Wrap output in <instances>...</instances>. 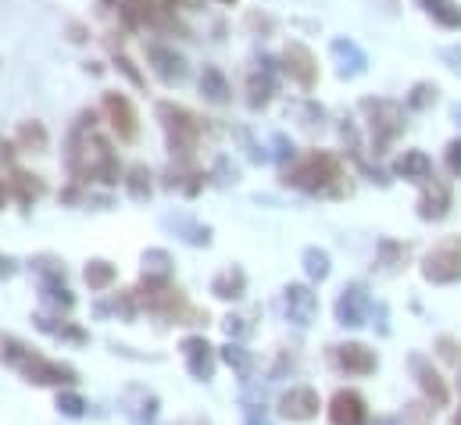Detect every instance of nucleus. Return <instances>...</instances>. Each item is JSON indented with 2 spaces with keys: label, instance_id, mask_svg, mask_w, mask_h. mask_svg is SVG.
Returning <instances> with one entry per match:
<instances>
[{
  "label": "nucleus",
  "instance_id": "obj_35",
  "mask_svg": "<svg viewBox=\"0 0 461 425\" xmlns=\"http://www.w3.org/2000/svg\"><path fill=\"white\" fill-rule=\"evenodd\" d=\"M0 276H7V258H0Z\"/></svg>",
  "mask_w": 461,
  "mask_h": 425
},
{
  "label": "nucleus",
  "instance_id": "obj_25",
  "mask_svg": "<svg viewBox=\"0 0 461 425\" xmlns=\"http://www.w3.org/2000/svg\"><path fill=\"white\" fill-rule=\"evenodd\" d=\"M125 190H129V197L132 201H147L150 197V168L147 165H132L129 172H125Z\"/></svg>",
  "mask_w": 461,
  "mask_h": 425
},
{
  "label": "nucleus",
  "instance_id": "obj_34",
  "mask_svg": "<svg viewBox=\"0 0 461 425\" xmlns=\"http://www.w3.org/2000/svg\"><path fill=\"white\" fill-rule=\"evenodd\" d=\"M7 197H11V183H4V179H0V212H4V204H7Z\"/></svg>",
  "mask_w": 461,
  "mask_h": 425
},
{
  "label": "nucleus",
  "instance_id": "obj_31",
  "mask_svg": "<svg viewBox=\"0 0 461 425\" xmlns=\"http://www.w3.org/2000/svg\"><path fill=\"white\" fill-rule=\"evenodd\" d=\"M115 65H118V72H122V76H125V79H129L132 86H143V76L136 72V65H132V61L125 58V54H115Z\"/></svg>",
  "mask_w": 461,
  "mask_h": 425
},
{
  "label": "nucleus",
  "instance_id": "obj_8",
  "mask_svg": "<svg viewBox=\"0 0 461 425\" xmlns=\"http://www.w3.org/2000/svg\"><path fill=\"white\" fill-rule=\"evenodd\" d=\"M283 68H286V76H290L297 86H304V90H312V86L319 83V61H315V54H312L301 40H290V43H286V50H283Z\"/></svg>",
  "mask_w": 461,
  "mask_h": 425
},
{
  "label": "nucleus",
  "instance_id": "obj_27",
  "mask_svg": "<svg viewBox=\"0 0 461 425\" xmlns=\"http://www.w3.org/2000/svg\"><path fill=\"white\" fill-rule=\"evenodd\" d=\"M122 7L129 14V22H154L161 4L158 0H122Z\"/></svg>",
  "mask_w": 461,
  "mask_h": 425
},
{
  "label": "nucleus",
  "instance_id": "obj_4",
  "mask_svg": "<svg viewBox=\"0 0 461 425\" xmlns=\"http://www.w3.org/2000/svg\"><path fill=\"white\" fill-rule=\"evenodd\" d=\"M361 111L368 114V132H372L375 154H386V147L404 132V107L393 104V101H372V97H365Z\"/></svg>",
  "mask_w": 461,
  "mask_h": 425
},
{
  "label": "nucleus",
  "instance_id": "obj_15",
  "mask_svg": "<svg viewBox=\"0 0 461 425\" xmlns=\"http://www.w3.org/2000/svg\"><path fill=\"white\" fill-rule=\"evenodd\" d=\"M411 372H415V379H419V386L426 390V397L433 401V404H447V383L440 379V372L426 361V357H411Z\"/></svg>",
  "mask_w": 461,
  "mask_h": 425
},
{
  "label": "nucleus",
  "instance_id": "obj_29",
  "mask_svg": "<svg viewBox=\"0 0 461 425\" xmlns=\"http://www.w3.org/2000/svg\"><path fill=\"white\" fill-rule=\"evenodd\" d=\"M437 86L433 83H419L415 90H411V97H408V104L411 107H429V104H437Z\"/></svg>",
  "mask_w": 461,
  "mask_h": 425
},
{
  "label": "nucleus",
  "instance_id": "obj_33",
  "mask_svg": "<svg viewBox=\"0 0 461 425\" xmlns=\"http://www.w3.org/2000/svg\"><path fill=\"white\" fill-rule=\"evenodd\" d=\"M61 404H65V411H68V415H79V401H76V397H65Z\"/></svg>",
  "mask_w": 461,
  "mask_h": 425
},
{
  "label": "nucleus",
  "instance_id": "obj_5",
  "mask_svg": "<svg viewBox=\"0 0 461 425\" xmlns=\"http://www.w3.org/2000/svg\"><path fill=\"white\" fill-rule=\"evenodd\" d=\"M422 276L429 283H458L461 279V236H447L440 240L426 258H422Z\"/></svg>",
  "mask_w": 461,
  "mask_h": 425
},
{
  "label": "nucleus",
  "instance_id": "obj_19",
  "mask_svg": "<svg viewBox=\"0 0 461 425\" xmlns=\"http://www.w3.org/2000/svg\"><path fill=\"white\" fill-rule=\"evenodd\" d=\"M243 290H247V276H243V268H222L219 276H215V283H212V294L219 297V301H240L243 297Z\"/></svg>",
  "mask_w": 461,
  "mask_h": 425
},
{
  "label": "nucleus",
  "instance_id": "obj_36",
  "mask_svg": "<svg viewBox=\"0 0 461 425\" xmlns=\"http://www.w3.org/2000/svg\"><path fill=\"white\" fill-rule=\"evenodd\" d=\"M455 425H461V411H458V415H455Z\"/></svg>",
  "mask_w": 461,
  "mask_h": 425
},
{
  "label": "nucleus",
  "instance_id": "obj_6",
  "mask_svg": "<svg viewBox=\"0 0 461 425\" xmlns=\"http://www.w3.org/2000/svg\"><path fill=\"white\" fill-rule=\"evenodd\" d=\"M101 111H104L112 132H115L122 143H136V136H140V118H136V107H132V101H129L125 94H118V90L104 94Z\"/></svg>",
  "mask_w": 461,
  "mask_h": 425
},
{
  "label": "nucleus",
  "instance_id": "obj_2",
  "mask_svg": "<svg viewBox=\"0 0 461 425\" xmlns=\"http://www.w3.org/2000/svg\"><path fill=\"white\" fill-rule=\"evenodd\" d=\"M158 118H161V125H165L172 158H176L179 165L190 161L194 150H197V143H201V136H204V122H201L190 107L172 104V101H161V104H158Z\"/></svg>",
  "mask_w": 461,
  "mask_h": 425
},
{
  "label": "nucleus",
  "instance_id": "obj_23",
  "mask_svg": "<svg viewBox=\"0 0 461 425\" xmlns=\"http://www.w3.org/2000/svg\"><path fill=\"white\" fill-rule=\"evenodd\" d=\"M422 4H426L429 18L440 22L444 29H461V7L455 0H422Z\"/></svg>",
  "mask_w": 461,
  "mask_h": 425
},
{
  "label": "nucleus",
  "instance_id": "obj_32",
  "mask_svg": "<svg viewBox=\"0 0 461 425\" xmlns=\"http://www.w3.org/2000/svg\"><path fill=\"white\" fill-rule=\"evenodd\" d=\"M437 347H440V354H444V357H447V361H458V343H455V339H451V336H444V339H440V343H437Z\"/></svg>",
  "mask_w": 461,
  "mask_h": 425
},
{
  "label": "nucleus",
  "instance_id": "obj_28",
  "mask_svg": "<svg viewBox=\"0 0 461 425\" xmlns=\"http://www.w3.org/2000/svg\"><path fill=\"white\" fill-rule=\"evenodd\" d=\"M304 268H308L312 279H326L330 276V254L319 250V247H308L304 250Z\"/></svg>",
  "mask_w": 461,
  "mask_h": 425
},
{
  "label": "nucleus",
  "instance_id": "obj_37",
  "mask_svg": "<svg viewBox=\"0 0 461 425\" xmlns=\"http://www.w3.org/2000/svg\"><path fill=\"white\" fill-rule=\"evenodd\" d=\"M222 4H236V0H222Z\"/></svg>",
  "mask_w": 461,
  "mask_h": 425
},
{
  "label": "nucleus",
  "instance_id": "obj_1",
  "mask_svg": "<svg viewBox=\"0 0 461 425\" xmlns=\"http://www.w3.org/2000/svg\"><path fill=\"white\" fill-rule=\"evenodd\" d=\"M340 179H344V165L330 150H308L283 172V183L304 194H340L337 190Z\"/></svg>",
  "mask_w": 461,
  "mask_h": 425
},
{
  "label": "nucleus",
  "instance_id": "obj_22",
  "mask_svg": "<svg viewBox=\"0 0 461 425\" xmlns=\"http://www.w3.org/2000/svg\"><path fill=\"white\" fill-rule=\"evenodd\" d=\"M11 190L18 194V201H22V204H32V201H40V197L47 194L43 179H40V176H29V172H14Z\"/></svg>",
  "mask_w": 461,
  "mask_h": 425
},
{
  "label": "nucleus",
  "instance_id": "obj_7",
  "mask_svg": "<svg viewBox=\"0 0 461 425\" xmlns=\"http://www.w3.org/2000/svg\"><path fill=\"white\" fill-rule=\"evenodd\" d=\"M147 65H150V72L165 83V86H176V83H183L186 79V58L176 50V47H168V43H158V40H150L147 43Z\"/></svg>",
  "mask_w": 461,
  "mask_h": 425
},
{
  "label": "nucleus",
  "instance_id": "obj_18",
  "mask_svg": "<svg viewBox=\"0 0 461 425\" xmlns=\"http://www.w3.org/2000/svg\"><path fill=\"white\" fill-rule=\"evenodd\" d=\"M201 94H204V101L208 104H230L232 101V86H230V79L215 68V65H208L204 72H201Z\"/></svg>",
  "mask_w": 461,
  "mask_h": 425
},
{
  "label": "nucleus",
  "instance_id": "obj_12",
  "mask_svg": "<svg viewBox=\"0 0 461 425\" xmlns=\"http://www.w3.org/2000/svg\"><path fill=\"white\" fill-rule=\"evenodd\" d=\"M368 411H365V397L354 390H340L330 401V422L333 425H365Z\"/></svg>",
  "mask_w": 461,
  "mask_h": 425
},
{
  "label": "nucleus",
  "instance_id": "obj_11",
  "mask_svg": "<svg viewBox=\"0 0 461 425\" xmlns=\"http://www.w3.org/2000/svg\"><path fill=\"white\" fill-rule=\"evenodd\" d=\"M333 357H337V365L350 372V375H372L375 372V350H368L365 343H340V347H333Z\"/></svg>",
  "mask_w": 461,
  "mask_h": 425
},
{
  "label": "nucleus",
  "instance_id": "obj_9",
  "mask_svg": "<svg viewBox=\"0 0 461 425\" xmlns=\"http://www.w3.org/2000/svg\"><path fill=\"white\" fill-rule=\"evenodd\" d=\"M319 393L312 390V386H294L290 393H283V401H279V411L290 419V422H308V419H315L319 415Z\"/></svg>",
  "mask_w": 461,
  "mask_h": 425
},
{
  "label": "nucleus",
  "instance_id": "obj_16",
  "mask_svg": "<svg viewBox=\"0 0 461 425\" xmlns=\"http://www.w3.org/2000/svg\"><path fill=\"white\" fill-rule=\"evenodd\" d=\"M286 312L297 325H308L319 312V297L308 286H286Z\"/></svg>",
  "mask_w": 461,
  "mask_h": 425
},
{
  "label": "nucleus",
  "instance_id": "obj_30",
  "mask_svg": "<svg viewBox=\"0 0 461 425\" xmlns=\"http://www.w3.org/2000/svg\"><path fill=\"white\" fill-rule=\"evenodd\" d=\"M444 165H447V172L458 179L461 176V140H451V143H447V150H444Z\"/></svg>",
  "mask_w": 461,
  "mask_h": 425
},
{
  "label": "nucleus",
  "instance_id": "obj_14",
  "mask_svg": "<svg viewBox=\"0 0 461 425\" xmlns=\"http://www.w3.org/2000/svg\"><path fill=\"white\" fill-rule=\"evenodd\" d=\"M183 354H186V368L197 375V379H208L212 368H215V354H212V343L204 336H190L183 339Z\"/></svg>",
  "mask_w": 461,
  "mask_h": 425
},
{
  "label": "nucleus",
  "instance_id": "obj_20",
  "mask_svg": "<svg viewBox=\"0 0 461 425\" xmlns=\"http://www.w3.org/2000/svg\"><path fill=\"white\" fill-rule=\"evenodd\" d=\"M14 143H18L22 150H32V154H40V150H47L50 136H47L43 122H22V125H18V132H14Z\"/></svg>",
  "mask_w": 461,
  "mask_h": 425
},
{
  "label": "nucleus",
  "instance_id": "obj_26",
  "mask_svg": "<svg viewBox=\"0 0 461 425\" xmlns=\"http://www.w3.org/2000/svg\"><path fill=\"white\" fill-rule=\"evenodd\" d=\"M333 54H337V58H350V61H354V65H350V76L365 72V65H368V58L357 50V43H354V40H333ZM340 76H347V65L340 68Z\"/></svg>",
  "mask_w": 461,
  "mask_h": 425
},
{
  "label": "nucleus",
  "instance_id": "obj_13",
  "mask_svg": "<svg viewBox=\"0 0 461 425\" xmlns=\"http://www.w3.org/2000/svg\"><path fill=\"white\" fill-rule=\"evenodd\" d=\"M393 176L426 186V183L433 179V161H429V154H422V150H404V154L393 161Z\"/></svg>",
  "mask_w": 461,
  "mask_h": 425
},
{
  "label": "nucleus",
  "instance_id": "obj_10",
  "mask_svg": "<svg viewBox=\"0 0 461 425\" xmlns=\"http://www.w3.org/2000/svg\"><path fill=\"white\" fill-rule=\"evenodd\" d=\"M451 212V186L444 179H429L422 197H419V218L422 222H440Z\"/></svg>",
  "mask_w": 461,
  "mask_h": 425
},
{
  "label": "nucleus",
  "instance_id": "obj_24",
  "mask_svg": "<svg viewBox=\"0 0 461 425\" xmlns=\"http://www.w3.org/2000/svg\"><path fill=\"white\" fill-rule=\"evenodd\" d=\"M86 286L90 290H108L112 283H115V276H118V268L112 265V261H104V258H97V261H90L86 265Z\"/></svg>",
  "mask_w": 461,
  "mask_h": 425
},
{
  "label": "nucleus",
  "instance_id": "obj_17",
  "mask_svg": "<svg viewBox=\"0 0 461 425\" xmlns=\"http://www.w3.org/2000/svg\"><path fill=\"white\" fill-rule=\"evenodd\" d=\"M368 312V297H365V286H347L337 301V319L344 325H361Z\"/></svg>",
  "mask_w": 461,
  "mask_h": 425
},
{
  "label": "nucleus",
  "instance_id": "obj_3",
  "mask_svg": "<svg viewBox=\"0 0 461 425\" xmlns=\"http://www.w3.org/2000/svg\"><path fill=\"white\" fill-rule=\"evenodd\" d=\"M4 354L11 357V365L29 379V383H72L76 379V372L68 368V365H58V361H47L43 354H36V350H29V347H22L18 339H4Z\"/></svg>",
  "mask_w": 461,
  "mask_h": 425
},
{
  "label": "nucleus",
  "instance_id": "obj_21",
  "mask_svg": "<svg viewBox=\"0 0 461 425\" xmlns=\"http://www.w3.org/2000/svg\"><path fill=\"white\" fill-rule=\"evenodd\" d=\"M272 94H276V83H272V76L268 72H250L247 76V104L254 107V111H261V107L272 101Z\"/></svg>",
  "mask_w": 461,
  "mask_h": 425
}]
</instances>
